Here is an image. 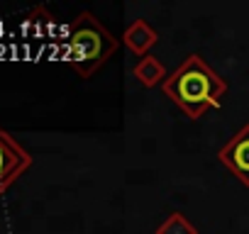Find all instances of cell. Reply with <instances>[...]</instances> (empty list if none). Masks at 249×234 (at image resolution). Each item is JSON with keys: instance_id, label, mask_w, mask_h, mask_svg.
Instances as JSON below:
<instances>
[{"instance_id": "obj_1", "label": "cell", "mask_w": 249, "mask_h": 234, "mask_svg": "<svg viewBox=\"0 0 249 234\" xmlns=\"http://www.w3.org/2000/svg\"><path fill=\"white\" fill-rule=\"evenodd\" d=\"M161 90L186 112V117L200 120L208 110L220 107V100L227 93V81L208 66L200 54H188L183 64L161 83Z\"/></svg>"}, {"instance_id": "obj_2", "label": "cell", "mask_w": 249, "mask_h": 234, "mask_svg": "<svg viewBox=\"0 0 249 234\" xmlns=\"http://www.w3.org/2000/svg\"><path fill=\"white\" fill-rule=\"evenodd\" d=\"M120 49V39H115L107 27L88 10H83L71 25L66 37V56L71 68L81 78L95 76Z\"/></svg>"}, {"instance_id": "obj_3", "label": "cell", "mask_w": 249, "mask_h": 234, "mask_svg": "<svg viewBox=\"0 0 249 234\" xmlns=\"http://www.w3.org/2000/svg\"><path fill=\"white\" fill-rule=\"evenodd\" d=\"M32 154L5 130L0 127V195L18 183V178L32 166Z\"/></svg>"}, {"instance_id": "obj_4", "label": "cell", "mask_w": 249, "mask_h": 234, "mask_svg": "<svg viewBox=\"0 0 249 234\" xmlns=\"http://www.w3.org/2000/svg\"><path fill=\"white\" fill-rule=\"evenodd\" d=\"M220 164L249 188V125H244L217 154Z\"/></svg>"}, {"instance_id": "obj_5", "label": "cell", "mask_w": 249, "mask_h": 234, "mask_svg": "<svg viewBox=\"0 0 249 234\" xmlns=\"http://www.w3.org/2000/svg\"><path fill=\"white\" fill-rule=\"evenodd\" d=\"M159 42V32L144 20V17H137L127 30L122 34V44L127 47L135 56H147L152 51V47Z\"/></svg>"}, {"instance_id": "obj_6", "label": "cell", "mask_w": 249, "mask_h": 234, "mask_svg": "<svg viewBox=\"0 0 249 234\" xmlns=\"http://www.w3.org/2000/svg\"><path fill=\"white\" fill-rule=\"evenodd\" d=\"M132 76H135L144 88H154V85H159V83H164V81L169 78V76H166V66H164L154 54L142 56V59L135 64Z\"/></svg>"}, {"instance_id": "obj_7", "label": "cell", "mask_w": 249, "mask_h": 234, "mask_svg": "<svg viewBox=\"0 0 249 234\" xmlns=\"http://www.w3.org/2000/svg\"><path fill=\"white\" fill-rule=\"evenodd\" d=\"M154 234H198V227L193 222H188V217L183 212H171L154 229Z\"/></svg>"}]
</instances>
